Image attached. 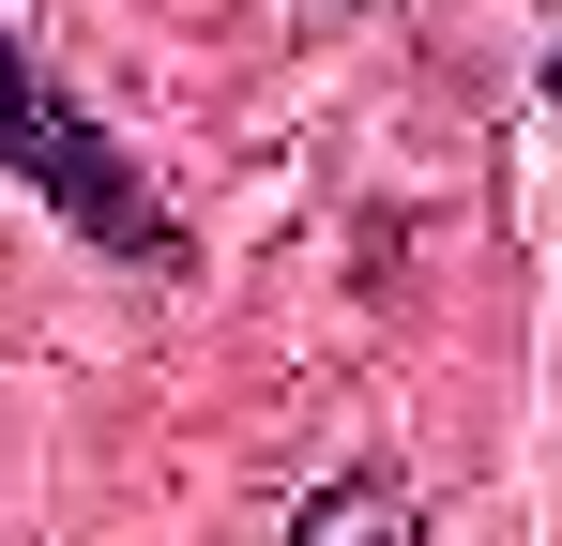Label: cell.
Masks as SVG:
<instances>
[{
  "instance_id": "3",
  "label": "cell",
  "mask_w": 562,
  "mask_h": 546,
  "mask_svg": "<svg viewBox=\"0 0 562 546\" xmlns=\"http://www.w3.org/2000/svg\"><path fill=\"white\" fill-rule=\"evenodd\" d=\"M548 106H562V46H548Z\"/></svg>"
},
{
  "instance_id": "1",
  "label": "cell",
  "mask_w": 562,
  "mask_h": 546,
  "mask_svg": "<svg viewBox=\"0 0 562 546\" xmlns=\"http://www.w3.org/2000/svg\"><path fill=\"white\" fill-rule=\"evenodd\" d=\"M0 168L31 182V197H46L61 228H92L106 259L183 273V228H168V213L137 197V168L106 152V122L77 106V91H46V77H31V46H15V31H0Z\"/></svg>"
},
{
  "instance_id": "2",
  "label": "cell",
  "mask_w": 562,
  "mask_h": 546,
  "mask_svg": "<svg viewBox=\"0 0 562 546\" xmlns=\"http://www.w3.org/2000/svg\"><path fill=\"white\" fill-rule=\"evenodd\" d=\"M289 546H411V501H395L380 470H350V486H319V501L289 516Z\"/></svg>"
}]
</instances>
